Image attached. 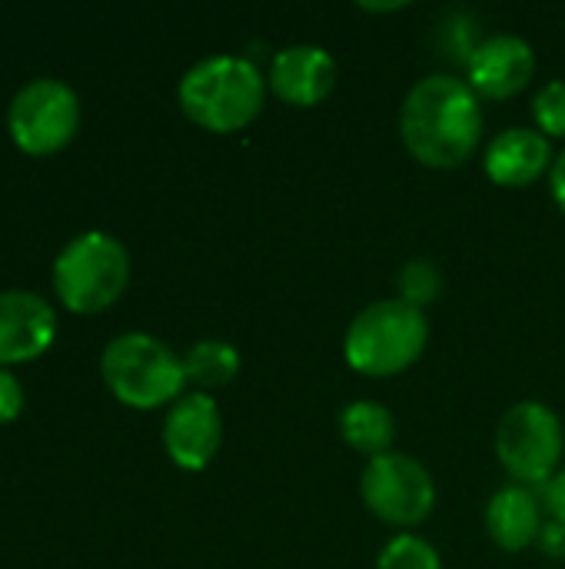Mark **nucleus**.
Segmentation results:
<instances>
[{"label": "nucleus", "mask_w": 565, "mask_h": 569, "mask_svg": "<svg viewBox=\"0 0 565 569\" xmlns=\"http://www.w3.org/2000/svg\"><path fill=\"white\" fill-rule=\"evenodd\" d=\"M553 143L536 127H509L496 133L486 147V173L500 187H529L546 170H553Z\"/></svg>", "instance_id": "nucleus-13"}, {"label": "nucleus", "mask_w": 565, "mask_h": 569, "mask_svg": "<svg viewBox=\"0 0 565 569\" xmlns=\"http://www.w3.org/2000/svg\"><path fill=\"white\" fill-rule=\"evenodd\" d=\"M57 333L53 307L33 290H0V367L40 357Z\"/></svg>", "instance_id": "nucleus-11"}, {"label": "nucleus", "mask_w": 565, "mask_h": 569, "mask_svg": "<svg viewBox=\"0 0 565 569\" xmlns=\"http://www.w3.org/2000/svg\"><path fill=\"white\" fill-rule=\"evenodd\" d=\"M396 287H400V300L413 303V307H426V303H436L440 293H443V273L436 263L430 260H410L400 277H396Z\"/></svg>", "instance_id": "nucleus-18"}, {"label": "nucleus", "mask_w": 565, "mask_h": 569, "mask_svg": "<svg viewBox=\"0 0 565 569\" xmlns=\"http://www.w3.org/2000/svg\"><path fill=\"white\" fill-rule=\"evenodd\" d=\"M270 80L260 67L236 53H213L196 60L176 87L183 113L213 133H236L250 127L266 103Z\"/></svg>", "instance_id": "nucleus-2"}, {"label": "nucleus", "mask_w": 565, "mask_h": 569, "mask_svg": "<svg viewBox=\"0 0 565 569\" xmlns=\"http://www.w3.org/2000/svg\"><path fill=\"white\" fill-rule=\"evenodd\" d=\"M223 443V417L206 393H183L163 420V447L183 470H203Z\"/></svg>", "instance_id": "nucleus-9"}, {"label": "nucleus", "mask_w": 565, "mask_h": 569, "mask_svg": "<svg viewBox=\"0 0 565 569\" xmlns=\"http://www.w3.org/2000/svg\"><path fill=\"white\" fill-rule=\"evenodd\" d=\"M486 530L500 550L519 553V550L533 547L543 533L539 497L523 483L496 490L486 507Z\"/></svg>", "instance_id": "nucleus-14"}, {"label": "nucleus", "mask_w": 565, "mask_h": 569, "mask_svg": "<svg viewBox=\"0 0 565 569\" xmlns=\"http://www.w3.org/2000/svg\"><path fill=\"white\" fill-rule=\"evenodd\" d=\"M536 547L553 557V560H565V523L553 520V523H543V533L536 540Z\"/></svg>", "instance_id": "nucleus-21"}, {"label": "nucleus", "mask_w": 565, "mask_h": 569, "mask_svg": "<svg viewBox=\"0 0 565 569\" xmlns=\"http://www.w3.org/2000/svg\"><path fill=\"white\" fill-rule=\"evenodd\" d=\"M336 87V60L326 47L293 43L273 53L270 90L290 107H316Z\"/></svg>", "instance_id": "nucleus-12"}, {"label": "nucleus", "mask_w": 565, "mask_h": 569, "mask_svg": "<svg viewBox=\"0 0 565 569\" xmlns=\"http://www.w3.org/2000/svg\"><path fill=\"white\" fill-rule=\"evenodd\" d=\"M536 73V53L529 40L516 33H493L470 53V87L480 97L506 100L529 87Z\"/></svg>", "instance_id": "nucleus-10"}, {"label": "nucleus", "mask_w": 565, "mask_h": 569, "mask_svg": "<svg viewBox=\"0 0 565 569\" xmlns=\"http://www.w3.org/2000/svg\"><path fill=\"white\" fill-rule=\"evenodd\" d=\"M376 569H443V563L430 540L416 533H400L380 550Z\"/></svg>", "instance_id": "nucleus-17"}, {"label": "nucleus", "mask_w": 565, "mask_h": 569, "mask_svg": "<svg viewBox=\"0 0 565 569\" xmlns=\"http://www.w3.org/2000/svg\"><path fill=\"white\" fill-rule=\"evenodd\" d=\"M430 340V320L420 307L393 297L376 300L366 310H360L343 337V357L346 363L363 377H396L410 370Z\"/></svg>", "instance_id": "nucleus-3"}, {"label": "nucleus", "mask_w": 565, "mask_h": 569, "mask_svg": "<svg viewBox=\"0 0 565 569\" xmlns=\"http://www.w3.org/2000/svg\"><path fill=\"white\" fill-rule=\"evenodd\" d=\"M549 190H553V200L559 203V210L565 213V150L553 160V170H549Z\"/></svg>", "instance_id": "nucleus-23"}, {"label": "nucleus", "mask_w": 565, "mask_h": 569, "mask_svg": "<svg viewBox=\"0 0 565 569\" xmlns=\"http://www.w3.org/2000/svg\"><path fill=\"white\" fill-rule=\"evenodd\" d=\"M100 373L110 393L137 410H153L183 397L186 370L183 357H176L163 340L150 333H120L103 347Z\"/></svg>", "instance_id": "nucleus-4"}, {"label": "nucleus", "mask_w": 565, "mask_h": 569, "mask_svg": "<svg viewBox=\"0 0 565 569\" xmlns=\"http://www.w3.org/2000/svg\"><path fill=\"white\" fill-rule=\"evenodd\" d=\"M533 117L539 133L565 140V80H549L533 97Z\"/></svg>", "instance_id": "nucleus-19"}, {"label": "nucleus", "mask_w": 565, "mask_h": 569, "mask_svg": "<svg viewBox=\"0 0 565 569\" xmlns=\"http://www.w3.org/2000/svg\"><path fill=\"white\" fill-rule=\"evenodd\" d=\"M400 133L423 167H463L483 140L480 93L456 73H430L403 97Z\"/></svg>", "instance_id": "nucleus-1"}, {"label": "nucleus", "mask_w": 565, "mask_h": 569, "mask_svg": "<svg viewBox=\"0 0 565 569\" xmlns=\"http://www.w3.org/2000/svg\"><path fill=\"white\" fill-rule=\"evenodd\" d=\"M23 407V387L17 383V377L10 370L0 367V423L13 420Z\"/></svg>", "instance_id": "nucleus-20"}, {"label": "nucleus", "mask_w": 565, "mask_h": 569, "mask_svg": "<svg viewBox=\"0 0 565 569\" xmlns=\"http://www.w3.org/2000/svg\"><path fill=\"white\" fill-rule=\"evenodd\" d=\"M565 450L563 420L539 400H523L506 410L496 430L500 463L513 480L546 487L559 473Z\"/></svg>", "instance_id": "nucleus-6"}, {"label": "nucleus", "mask_w": 565, "mask_h": 569, "mask_svg": "<svg viewBox=\"0 0 565 569\" xmlns=\"http://www.w3.org/2000/svg\"><path fill=\"white\" fill-rule=\"evenodd\" d=\"M130 280V253L107 230H83L53 260V287L73 313L110 307Z\"/></svg>", "instance_id": "nucleus-5"}, {"label": "nucleus", "mask_w": 565, "mask_h": 569, "mask_svg": "<svg viewBox=\"0 0 565 569\" xmlns=\"http://www.w3.org/2000/svg\"><path fill=\"white\" fill-rule=\"evenodd\" d=\"M77 123H80V97L70 83L57 77L27 80L7 107L10 137L27 153L60 150L77 133Z\"/></svg>", "instance_id": "nucleus-7"}, {"label": "nucleus", "mask_w": 565, "mask_h": 569, "mask_svg": "<svg viewBox=\"0 0 565 569\" xmlns=\"http://www.w3.org/2000/svg\"><path fill=\"white\" fill-rule=\"evenodd\" d=\"M183 370H186V383H196L203 390L226 387L240 373V353L226 340H200L186 350Z\"/></svg>", "instance_id": "nucleus-16"}, {"label": "nucleus", "mask_w": 565, "mask_h": 569, "mask_svg": "<svg viewBox=\"0 0 565 569\" xmlns=\"http://www.w3.org/2000/svg\"><path fill=\"white\" fill-rule=\"evenodd\" d=\"M360 493L366 510L390 527H420L436 507V483L430 470L416 457L396 450L366 463Z\"/></svg>", "instance_id": "nucleus-8"}, {"label": "nucleus", "mask_w": 565, "mask_h": 569, "mask_svg": "<svg viewBox=\"0 0 565 569\" xmlns=\"http://www.w3.org/2000/svg\"><path fill=\"white\" fill-rule=\"evenodd\" d=\"M543 500H546V507H549V513H553V520H559L565 523V467L543 487Z\"/></svg>", "instance_id": "nucleus-22"}, {"label": "nucleus", "mask_w": 565, "mask_h": 569, "mask_svg": "<svg viewBox=\"0 0 565 569\" xmlns=\"http://www.w3.org/2000/svg\"><path fill=\"white\" fill-rule=\"evenodd\" d=\"M340 437L356 450L373 457L393 453V440H396V420L393 413L376 403V400H356L346 403L340 410Z\"/></svg>", "instance_id": "nucleus-15"}]
</instances>
